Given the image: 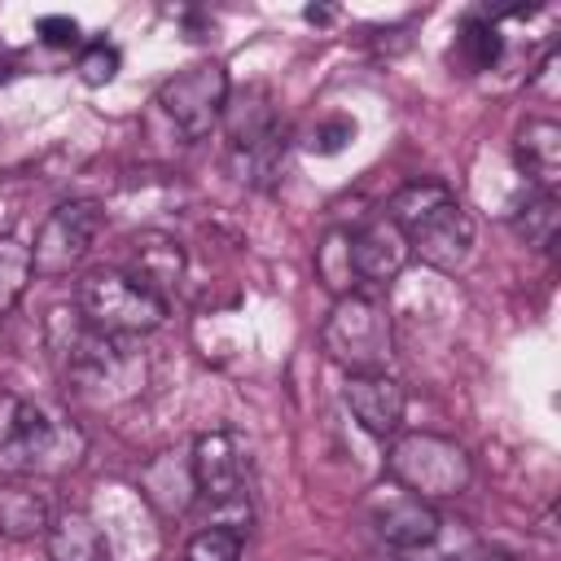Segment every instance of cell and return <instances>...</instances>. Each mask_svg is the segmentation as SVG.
<instances>
[{
  "label": "cell",
  "instance_id": "cb8c5ba5",
  "mask_svg": "<svg viewBox=\"0 0 561 561\" xmlns=\"http://www.w3.org/2000/svg\"><path fill=\"white\" fill-rule=\"evenodd\" d=\"M31 276V245H22L18 237H0V316H9L22 302Z\"/></svg>",
  "mask_w": 561,
  "mask_h": 561
},
{
  "label": "cell",
  "instance_id": "44dd1931",
  "mask_svg": "<svg viewBox=\"0 0 561 561\" xmlns=\"http://www.w3.org/2000/svg\"><path fill=\"white\" fill-rule=\"evenodd\" d=\"M316 280L342 298V294H355L359 276H355V263H351V228H329L324 241L316 245Z\"/></svg>",
  "mask_w": 561,
  "mask_h": 561
},
{
  "label": "cell",
  "instance_id": "52a82bcc",
  "mask_svg": "<svg viewBox=\"0 0 561 561\" xmlns=\"http://www.w3.org/2000/svg\"><path fill=\"white\" fill-rule=\"evenodd\" d=\"M162 114L184 131V136H206L228 105V70L219 61H197L162 79L158 88Z\"/></svg>",
  "mask_w": 561,
  "mask_h": 561
},
{
  "label": "cell",
  "instance_id": "7402d4cb",
  "mask_svg": "<svg viewBox=\"0 0 561 561\" xmlns=\"http://www.w3.org/2000/svg\"><path fill=\"white\" fill-rule=\"evenodd\" d=\"M285 158H289V136L280 127V131H272L267 140H259L250 149H237L232 153V171H237V180H245L254 188H272L276 175L285 171Z\"/></svg>",
  "mask_w": 561,
  "mask_h": 561
},
{
  "label": "cell",
  "instance_id": "9c48e42d",
  "mask_svg": "<svg viewBox=\"0 0 561 561\" xmlns=\"http://www.w3.org/2000/svg\"><path fill=\"white\" fill-rule=\"evenodd\" d=\"M193 482L202 500H232L245 495V447L232 430H206L193 438Z\"/></svg>",
  "mask_w": 561,
  "mask_h": 561
},
{
  "label": "cell",
  "instance_id": "f1b7e54d",
  "mask_svg": "<svg viewBox=\"0 0 561 561\" xmlns=\"http://www.w3.org/2000/svg\"><path fill=\"white\" fill-rule=\"evenodd\" d=\"M302 18H307V22H320V26H324V22H333V9H316V4H311V9H302Z\"/></svg>",
  "mask_w": 561,
  "mask_h": 561
},
{
  "label": "cell",
  "instance_id": "5b68a950",
  "mask_svg": "<svg viewBox=\"0 0 561 561\" xmlns=\"http://www.w3.org/2000/svg\"><path fill=\"white\" fill-rule=\"evenodd\" d=\"M75 307L83 311L88 329H96L105 337H140V333H153L167 320V298L149 294L145 285H136L118 267L88 272L79 280Z\"/></svg>",
  "mask_w": 561,
  "mask_h": 561
},
{
  "label": "cell",
  "instance_id": "9a60e30c",
  "mask_svg": "<svg viewBox=\"0 0 561 561\" xmlns=\"http://www.w3.org/2000/svg\"><path fill=\"white\" fill-rule=\"evenodd\" d=\"M224 131H228V149L237 153V149H250V145H259V140H267L272 131H280L285 123H280V114H276V105H272V96H267V88H241L237 96H228V105H224Z\"/></svg>",
  "mask_w": 561,
  "mask_h": 561
},
{
  "label": "cell",
  "instance_id": "ffe728a7",
  "mask_svg": "<svg viewBox=\"0 0 561 561\" xmlns=\"http://www.w3.org/2000/svg\"><path fill=\"white\" fill-rule=\"evenodd\" d=\"M513 232L517 241H526L530 250H548L557 241V228H561V202H557V188H535L526 193V202L513 210Z\"/></svg>",
  "mask_w": 561,
  "mask_h": 561
},
{
  "label": "cell",
  "instance_id": "8992f818",
  "mask_svg": "<svg viewBox=\"0 0 561 561\" xmlns=\"http://www.w3.org/2000/svg\"><path fill=\"white\" fill-rule=\"evenodd\" d=\"M105 228V206L92 197H75L61 202L57 210H48V219L35 232L31 245V267L35 276H66L70 267L83 263V254L92 250V241Z\"/></svg>",
  "mask_w": 561,
  "mask_h": 561
},
{
  "label": "cell",
  "instance_id": "2e32d148",
  "mask_svg": "<svg viewBox=\"0 0 561 561\" xmlns=\"http://www.w3.org/2000/svg\"><path fill=\"white\" fill-rule=\"evenodd\" d=\"M140 491H145V500H149L162 517H180V513H188V504L197 500L193 465H188V460H175V451H162V456H153V460L140 469Z\"/></svg>",
  "mask_w": 561,
  "mask_h": 561
},
{
  "label": "cell",
  "instance_id": "7a4b0ae2",
  "mask_svg": "<svg viewBox=\"0 0 561 561\" xmlns=\"http://www.w3.org/2000/svg\"><path fill=\"white\" fill-rule=\"evenodd\" d=\"M83 434L48 403L0 394V473H66L83 460Z\"/></svg>",
  "mask_w": 561,
  "mask_h": 561
},
{
  "label": "cell",
  "instance_id": "277c9868",
  "mask_svg": "<svg viewBox=\"0 0 561 561\" xmlns=\"http://www.w3.org/2000/svg\"><path fill=\"white\" fill-rule=\"evenodd\" d=\"M386 473H390V482H399L416 500L434 504V500H451V495H460L469 486L473 460L456 438L430 434V430H412V434H399L390 443Z\"/></svg>",
  "mask_w": 561,
  "mask_h": 561
},
{
  "label": "cell",
  "instance_id": "5bb4252c",
  "mask_svg": "<svg viewBox=\"0 0 561 561\" xmlns=\"http://www.w3.org/2000/svg\"><path fill=\"white\" fill-rule=\"evenodd\" d=\"M513 158H517V171L535 188H557V180H561V123H552V118H526L517 127Z\"/></svg>",
  "mask_w": 561,
  "mask_h": 561
},
{
  "label": "cell",
  "instance_id": "f546056e",
  "mask_svg": "<svg viewBox=\"0 0 561 561\" xmlns=\"http://www.w3.org/2000/svg\"><path fill=\"white\" fill-rule=\"evenodd\" d=\"M482 561H508V557H482Z\"/></svg>",
  "mask_w": 561,
  "mask_h": 561
},
{
  "label": "cell",
  "instance_id": "ac0fdd59",
  "mask_svg": "<svg viewBox=\"0 0 561 561\" xmlns=\"http://www.w3.org/2000/svg\"><path fill=\"white\" fill-rule=\"evenodd\" d=\"M53 522L48 500L26 482H0V535L4 539H35Z\"/></svg>",
  "mask_w": 561,
  "mask_h": 561
},
{
  "label": "cell",
  "instance_id": "d4e9b609",
  "mask_svg": "<svg viewBox=\"0 0 561 561\" xmlns=\"http://www.w3.org/2000/svg\"><path fill=\"white\" fill-rule=\"evenodd\" d=\"M184 561H241V535L224 526H202L184 543Z\"/></svg>",
  "mask_w": 561,
  "mask_h": 561
},
{
  "label": "cell",
  "instance_id": "8fae6325",
  "mask_svg": "<svg viewBox=\"0 0 561 561\" xmlns=\"http://www.w3.org/2000/svg\"><path fill=\"white\" fill-rule=\"evenodd\" d=\"M342 399L355 416V425L373 438H394L408 412V390L390 373H355L342 386Z\"/></svg>",
  "mask_w": 561,
  "mask_h": 561
},
{
  "label": "cell",
  "instance_id": "ba28073f",
  "mask_svg": "<svg viewBox=\"0 0 561 561\" xmlns=\"http://www.w3.org/2000/svg\"><path fill=\"white\" fill-rule=\"evenodd\" d=\"M364 513H368L377 539H386L394 552L434 543V539L443 535V517L434 513V504H430V500H416L412 491H403V486L390 482V478L368 491Z\"/></svg>",
  "mask_w": 561,
  "mask_h": 561
},
{
  "label": "cell",
  "instance_id": "603a6c76",
  "mask_svg": "<svg viewBox=\"0 0 561 561\" xmlns=\"http://www.w3.org/2000/svg\"><path fill=\"white\" fill-rule=\"evenodd\" d=\"M504 53V35L495 22L486 18H469L460 26V39H456V61L465 66V75H478V70H491Z\"/></svg>",
  "mask_w": 561,
  "mask_h": 561
},
{
  "label": "cell",
  "instance_id": "d6986e66",
  "mask_svg": "<svg viewBox=\"0 0 561 561\" xmlns=\"http://www.w3.org/2000/svg\"><path fill=\"white\" fill-rule=\"evenodd\" d=\"M447 202H456V193H451L443 180L416 175V180H408V184L394 188V197L386 202V219H390L394 228H403V237H408L416 224H425V219H430L434 210H443Z\"/></svg>",
  "mask_w": 561,
  "mask_h": 561
},
{
  "label": "cell",
  "instance_id": "4fadbf2b",
  "mask_svg": "<svg viewBox=\"0 0 561 561\" xmlns=\"http://www.w3.org/2000/svg\"><path fill=\"white\" fill-rule=\"evenodd\" d=\"M184 267L188 254L171 232H136L127 241V276L158 298H167L184 280Z\"/></svg>",
  "mask_w": 561,
  "mask_h": 561
},
{
  "label": "cell",
  "instance_id": "83f0119b",
  "mask_svg": "<svg viewBox=\"0 0 561 561\" xmlns=\"http://www.w3.org/2000/svg\"><path fill=\"white\" fill-rule=\"evenodd\" d=\"M35 35L48 44V48H79V22L75 18H66V13H44V18H35Z\"/></svg>",
  "mask_w": 561,
  "mask_h": 561
},
{
  "label": "cell",
  "instance_id": "3957f363",
  "mask_svg": "<svg viewBox=\"0 0 561 561\" xmlns=\"http://www.w3.org/2000/svg\"><path fill=\"white\" fill-rule=\"evenodd\" d=\"M320 346L337 368H346V377L386 373L390 351H394L386 302L373 298V294H359V289L333 298V307L320 324Z\"/></svg>",
  "mask_w": 561,
  "mask_h": 561
},
{
  "label": "cell",
  "instance_id": "6da1fadb",
  "mask_svg": "<svg viewBox=\"0 0 561 561\" xmlns=\"http://www.w3.org/2000/svg\"><path fill=\"white\" fill-rule=\"evenodd\" d=\"M48 351L61 364L66 381L92 399H127L145 381V355L131 337H105L88 329L75 302H57L48 311Z\"/></svg>",
  "mask_w": 561,
  "mask_h": 561
},
{
  "label": "cell",
  "instance_id": "7c38bea8",
  "mask_svg": "<svg viewBox=\"0 0 561 561\" xmlns=\"http://www.w3.org/2000/svg\"><path fill=\"white\" fill-rule=\"evenodd\" d=\"M408 259H412L408 237L386 215L368 219L364 228L351 232V263H355V276L368 280V285H390L408 267Z\"/></svg>",
  "mask_w": 561,
  "mask_h": 561
},
{
  "label": "cell",
  "instance_id": "30bf717a",
  "mask_svg": "<svg viewBox=\"0 0 561 561\" xmlns=\"http://www.w3.org/2000/svg\"><path fill=\"white\" fill-rule=\"evenodd\" d=\"M408 250H412L421 263H430L434 272H456V267H465L469 254H473V219H469V210L460 206V197L447 202L443 210H434L425 224H416V228L408 232Z\"/></svg>",
  "mask_w": 561,
  "mask_h": 561
},
{
  "label": "cell",
  "instance_id": "4316f807",
  "mask_svg": "<svg viewBox=\"0 0 561 561\" xmlns=\"http://www.w3.org/2000/svg\"><path fill=\"white\" fill-rule=\"evenodd\" d=\"M351 140H355V118H346V114H333V118H324V123L311 131L307 149L329 158V153H342Z\"/></svg>",
  "mask_w": 561,
  "mask_h": 561
},
{
  "label": "cell",
  "instance_id": "484cf974",
  "mask_svg": "<svg viewBox=\"0 0 561 561\" xmlns=\"http://www.w3.org/2000/svg\"><path fill=\"white\" fill-rule=\"evenodd\" d=\"M118 66H123V57H118V48L114 44H105V39H92L88 48H79V79L88 83V88H105V83H114L118 79Z\"/></svg>",
  "mask_w": 561,
  "mask_h": 561
},
{
  "label": "cell",
  "instance_id": "e0dca14e",
  "mask_svg": "<svg viewBox=\"0 0 561 561\" xmlns=\"http://www.w3.org/2000/svg\"><path fill=\"white\" fill-rule=\"evenodd\" d=\"M48 557L53 561H110V543L101 535V526L83 513V508H66L48 522L44 530Z\"/></svg>",
  "mask_w": 561,
  "mask_h": 561
}]
</instances>
